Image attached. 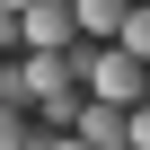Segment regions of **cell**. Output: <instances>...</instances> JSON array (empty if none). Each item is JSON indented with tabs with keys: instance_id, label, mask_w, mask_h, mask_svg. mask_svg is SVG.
Here are the masks:
<instances>
[{
	"instance_id": "1",
	"label": "cell",
	"mask_w": 150,
	"mask_h": 150,
	"mask_svg": "<svg viewBox=\"0 0 150 150\" xmlns=\"http://www.w3.org/2000/svg\"><path fill=\"white\" fill-rule=\"evenodd\" d=\"M18 35L35 53H62V44H80V18H71V0H27L18 9Z\"/></svg>"
},
{
	"instance_id": "2",
	"label": "cell",
	"mask_w": 150,
	"mask_h": 150,
	"mask_svg": "<svg viewBox=\"0 0 150 150\" xmlns=\"http://www.w3.org/2000/svg\"><path fill=\"white\" fill-rule=\"evenodd\" d=\"M71 141L124 150V141H132V106H115V97H80V115H71Z\"/></svg>"
},
{
	"instance_id": "3",
	"label": "cell",
	"mask_w": 150,
	"mask_h": 150,
	"mask_svg": "<svg viewBox=\"0 0 150 150\" xmlns=\"http://www.w3.org/2000/svg\"><path fill=\"white\" fill-rule=\"evenodd\" d=\"M18 62H27V97H35V106H44V97H80V62H71V44H62V53H35V44H27Z\"/></svg>"
},
{
	"instance_id": "4",
	"label": "cell",
	"mask_w": 150,
	"mask_h": 150,
	"mask_svg": "<svg viewBox=\"0 0 150 150\" xmlns=\"http://www.w3.org/2000/svg\"><path fill=\"white\" fill-rule=\"evenodd\" d=\"M124 9H132V0H71L80 35H115V27H124Z\"/></svg>"
},
{
	"instance_id": "5",
	"label": "cell",
	"mask_w": 150,
	"mask_h": 150,
	"mask_svg": "<svg viewBox=\"0 0 150 150\" xmlns=\"http://www.w3.org/2000/svg\"><path fill=\"white\" fill-rule=\"evenodd\" d=\"M115 44H124L132 62H150V0H132V9H124V27H115Z\"/></svg>"
},
{
	"instance_id": "6",
	"label": "cell",
	"mask_w": 150,
	"mask_h": 150,
	"mask_svg": "<svg viewBox=\"0 0 150 150\" xmlns=\"http://www.w3.org/2000/svg\"><path fill=\"white\" fill-rule=\"evenodd\" d=\"M35 141V124H27V106H0V150H27Z\"/></svg>"
},
{
	"instance_id": "7",
	"label": "cell",
	"mask_w": 150,
	"mask_h": 150,
	"mask_svg": "<svg viewBox=\"0 0 150 150\" xmlns=\"http://www.w3.org/2000/svg\"><path fill=\"white\" fill-rule=\"evenodd\" d=\"M0 53H27V35H18V9H0Z\"/></svg>"
},
{
	"instance_id": "8",
	"label": "cell",
	"mask_w": 150,
	"mask_h": 150,
	"mask_svg": "<svg viewBox=\"0 0 150 150\" xmlns=\"http://www.w3.org/2000/svg\"><path fill=\"white\" fill-rule=\"evenodd\" d=\"M124 150H150V106H141V97H132V141H124Z\"/></svg>"
},
{
	"instance_id": "9",
	"label": "cell",
	"mask_w": 150,
	"mask_h": 150,
	"mask_svg": "<svg viewBox=\"0 0 150 150\" xmlns=\"http://www.w3.org/2000/svg\"><path fill=\"white\" fill-rule=\"evenodd\" d=\"M0 9H27V0H0Z\"/></svg>"
}]
</instances>
